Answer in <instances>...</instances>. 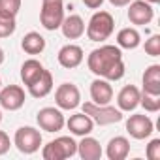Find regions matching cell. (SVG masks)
Listing matches in <instances>:
<instances>
[{
    "label": "cell",
    "mask_w": 160,
    "mask_h": 160,
    "mask_svg": "<svg viewBox=\"0 0 160 160\" xmlns=\"http://www.w3.org/2000/svg\"><path fill=\"white\" fill-rule=\"evenodd\" d=\"M87 66L94 75L108 81H119L124 75V62L119 45H102L94 49L87 58Z\"/></svg>",
    "instance_id": "6da1fadb"
},
{
    "label": "cell",
    "mask_w": 160,
    "mask_h": 160,
    "mask_svg": "<svg viewBox=\"0 0 160 160\" xmlns=\"http://www.w3.org/2000/svg\"><path fill=\"white\" fill-rule=\"evenodd\" d=\"M115 28V21L109 12H96L87 25V38L91 42H106Z\"/></svg>",
    "instance_id": "7a4b0ae2"
},
{
    "label": "cell",
    "mask_w": 160,
    "mask_h": 160,
    "mask_svg": "<svg viewBox=\"0 0 160 160\" xmlns=\"http://www.w3.org/2000/svg\"><path fill=\"white\" fill-rule=\"evenodd\" d=\"M83 113H87L100 126H108V124H115V122L122 121V111L119 108L109 106V104L98 106L94 102H87V104H83Z\"/></svg>",
    "instance_id": "3957f363"
},
{
    "label": "cell",
    "mask_w": 160,
    "mask_h": 160,
    "mask_svg": "<svg viewBox=\"0 0 160 160\" xmlns=\"http://www.w3.org/2000/svg\"><path fill=\"white\" fill-rule=\"evenodd\" d=\"M75 152H77V143L70 136H60L49 141L42 149L43 160H64V158H72Z\"/></svg>",
    "instance_id": "277c9868"
},
{
    "label": "cell",
    "mask_w": 160,
    "mask_h": 160,
    "mask_svg": "<svg viewBox=\"0 0 160 160\" xmlns=\"http://www.w3.org/2000/svg\"><path fill=\"white\" fill-rule=\"evenodd\" d=\"M64 19V4L62 0H43L42 2V12H40V21L45 30H57L60 28Z\"/></svg>",
    "instance_id": "5b68a950"
},
{
    "label": "cell",
    "mask_w": 160,
    "mask_h": 160,
    "mask_svg": "<svg viewBox=\"0 0 160 160\" xmlns=\"http://www.w3.org/2000/svg\"><path fill=\"white\" fill-rule=\"evenodd\" d=\"M13 143L23 154H34L42 145V134L32 126H21L15 132Z\"/></svg>",
    "instance_id": "8992f818"
},
{
    "label": "cell",
    "mask_w": 160,
    "mask_h": 160,
    "mask_svg": "<svg viewBox=\"0 0 160 160\" xmlns=\"http://www.w3.org/2000/svg\"><path fill=\"white\" fill-rule=\"evenodd\" d=\"M55 102L58 106V109H75L81 104V92L73 83H62L58 85V89L55 91Z\"/></svg>",
    "instance_id": "52a82bcc"
},
{
    "label": "cell",
    "mask_w": 160,
    "mask_h": 160,
    "mask_svg": "<svg viewBox=\"0 0 160 160\" xmlns=\"http://www.w3.org/2000/svg\"><path fill=\"white\" fill-rule=\"evenodd\" d=\"M36 121H38L40 128L45 130V132H58L66 124V119H64L62 111L57 109V108H43V109H40Z\"/></svg>",
    "instance_id": "ba28073f"
},
{
    "label": "cell",
    "mask_w": 160,
    "mask_h": 160,
    "mask_svg": "<svg viewBox=\"0 0 160 160\" xmlns=\"http://www.w3.org/2000/svg\"><path fill=\"white\" fill-rule=\"evenodd\" d=\"M25 91L19 85H8L4 89H0V106L8 111H17L25 106Z\"/></svg>",
    "instance_id": "9c48e42d"
},
{
    "label": "cell",
    "mask_w": 160,
    "mask_h": 160,
    "mask_svg": "<svg viewBox=\"0 0 160 160\" xmlns=\"http://www.w3.org/2000/svg\"><path fill=\"white\" fill-rule=\"evenodd\" d=\"M154 17V10H152V4L145 2V0H132L130 2V8H128V19L132 25H138V27H143V25H149Z\"/></svg>",
    "instance_id": "30bf717a"
},
{
    "label": "cell",
    "mask_w": 160,
    "mask_h": 160,
    "mask_svg": "<svg viewBox=\"0 0 160 160\" xmlns=\"http://www.w3.org/2000/svg\"><path fill=\"white\" fill-rule=\"evenodd\" d=\"M154 124L147 115H132L126 121V132L134 138V139H145L152 134Z\"/></svg>",
    "instance_id": "8fae6325"
},
{
    "label": "cell",
    "mask_w": 160,
    "mask_h": 160,
    "mask_svg": "<svg viewBox=\"0 0 160 160\" xmlns=\"http://www.w3.org/2000/svg\"><path fill=\"white\" fill-rule=\"evenodd\" d=\"M57 58H58V64H60L62 68H68V70L77 68L79 64L83 62V49L79 47V45L68 43V45L60 47V51H58Z\"/></svg>",
    "instance_id": "7c38bea8"
},
{
    "label": "cell",
    "mask_w": 160,
    "mask_h": 160,
    "mask_svg": "<svg viewBox=\"0 0 160 160\" xmlns=\"http://www.w3.org/2000/svg\"><path fill=\"white\" fill-rule=\"evenodd\" d=\"M91 98L98 106H106V104L111 102V98H113V87L109 85L108 79L98 77V79H94V81L91 83Z\"/></svg>",
    "instance_id": "4fadbf2b"
},
{
    "label": "cell",
    "mask_w": 160,
    "mask_h": 160,
    "mask_svg": "<svg viewBox=\"0 0 160 160\" xmlns=\"http://www.w3.org/2000/svg\"><path fill=\"white\" fill-rule=\"evenodd\" d=\"M66 126L73 136H81L83 138V136H89L94 130V121L87 113H75L66 121Z\"/></svg>",
    "instance_id": "5bb4252c"
},
{
    "label": "cell",
    "mask_w": 160,
    "mask_h": 160,
    "mask_svg": "<svg viewBox=\"0 0 160 160\" xmlns=\"http://www.w3.org/2000/svg\"><path fill=\"white\" fill-rule=\"evenodd\" d=\"M139 89L134 87V85H126L121 89V92L117 94V104H119V109L121 111H134L138 106H139Z\"/></svg>",
    "instance_id": "9a60e30c"
},
{
    "label": "cell",
    "mask_w": 160,
    "mask_h": 160,
    "mask_svg": "<svg viewBox=\"0 0 160 160\" xmlns=\"http://www.w3.org/2000/svg\"><path fill=\"white\" fill-rule=\"evenodd\" d=\"M51 91H53V75H51V72H47V70H43V72L40 73V77L34 79V81L28 85V92H30V96H34V98H43V96H47Z\"/></svg>",
    "instance_id": "2e32d148"
},
{
    "label": "cell",
    "mask_w": 160,
    "mask_h": 160,
    "mask_svg": "<svg viewBox=\"0 0 160 160\" xmlns=\"http://www.w3.org/2000/svg\"><path fill=\"white\" fill-rule=\"evenodd\" d=\"M77 154L83 160H100L102 158V147L94 138L83 136V139L77 143Z\"/></svg>",
    "instance_id": "e0dca14e"
},
{
    "label": "cell",
    "mask_w": 160,
    "mask_h": 160,
    "mask_svg": "<svg viewBox=\"0 0 160 160\" xmlns=\"http://www.w3.org/2000/svg\"><path fill=\"white\" fill-rule=\"evenodd\" d=\"M62 34L68 38V40H77V38H81L85 34V23L83 19L79 17V15H68L62 19Z\"/></svg>",
    "instance_id": "ac0fdd59"
},
{
    "label": "cell",
    "mask_w": 160,
    "mask_h": 160,
    "mask_svg": "<svg viewBox=\"0 0 160 160\" xmlns=\"http://www.w3.org/2000/svg\"><path fill=\"white\" fill-rule=\"evenodd\" d=\"M130 152V143L126 138L122 136H115L109 139L108 143V149H106V154L109 160H124Z\"/></svg>",
    "instance_id": "d6986e66"
},
{
    "label": "cell",
    "mask_w": 160,
    "mask_h": 160,
    "mask_svg": "<svg viewBox=\"0 0 160 160\" xmlns=\"http://www.w3.org/2000/svg\"><path fill=\"white\" fill-rule=\"evenodd\" d=\"M143 91L149 94H160V66L151 64L143 73Z\"/></svg>",
    "instance_id": "ffe728a7"
},
{
    "label": "cell",
    "mask_w": 160,
    "mask_h": 160,
    "mask_svg": "<svg viewBox=\"0 0 160 160\" xmlns=\"http://www.w3.org/2000/svg\"><path fill=\"white\" fill-rule=\"evenodd\" d=\"M43 70H45V68L42 66L40 60H36V58H28V60H25L23 66H21V79H23V83L28 87V85L34 81V79L40 77V73H42Z\"/></svg>",
    "instance_id": "44dd1931"
},
{
    "label": "cell",
    "mask_w": 160,
    "mask_h": 160,
    "mask_svg": "<svg viewBox=\"0 0 160 160\" xmlns=\"http://www.w3.org/2000/svg\"><path fill=\"white\" fill-rule=\"evenodd\" d=\"M21 47L28 55H40L45 49V40L38 32H28V34H25V38L21 42Z\"/></svg>",
    "instance_id": "7402d4cb"
},
{
    "label": "cell",
    "mask_w": 160,
    "mask_h": 160,
    "mask_svg": "<svg viewBox=\"0 0 160 160\" xmlns=\"http://www.w3.org/2000/svg\"><path fill=\"white\" fill-rule=\"evenodd\" d=\"M141 43V36L136 28H122L119 30L117 34V45L122 47V49H136L138 45Z\"/></svg>",
    "instance_id": "603a6c76"
},
{
    "label": "cell",
    "mask_w": 160,
    "mask_h": 160,
    "mask_svg": "<svg viewBox=\"0 0 160 160\" xmlns=\"http://www.w3.org/2000/svg\"><path fill=\"white\" fill-rule=\"evenodd\" d=\"M139 106H143L145 111H149V113L160 111V94H149L143 91L139 96Z\"/></svg>",
    "instance_id": "cb8c5ba5"
},
{
    "label": "cell",
    "mask_w": 160,
    "mask_h": 160,
    "mask_svg": "<svg viewBox=\"0 0 160 160\" xmlns=\"http://www.w3.org/2000/svg\"><path fill=\"white\" fill-rule=\"evenodd\" d=\"M21 10V0H0V15L17 17Z\"/></svg>",
    "instance_id": "d4e9b609"
},
{
    "label": "cell",
    "mask_w": 160,
    "mask_h": 160,
    "mask_svg": "<svg viewBox=\"0 0 160 160\" xmlns=\"http://www.w3.org/2000/svg\"><path fill=\"white\" fill-rule=\"evenodd\" d=\"M17 23L15 17H8V15H0V38H8L15 32Z\"/></svg>",
    "instance_id": "484cf974"
},
{
    "label": "cell",
    "mask_w": 160,
    "mask_h": 160,
    "mask_svg": "<svg viewBox=\"0 0 160 160\" xmlns=\"http://www.w3.org/2000/svg\"><path fill=\"white\" fill-rule=\"evenodd\" d=\"M145 53L149 57H158L160 55V36L154 34L145 42Z\"/></svg>",
    "instance_id": "4316f807"
},
{
    "label": "cell",
    "mask_w": 160,
    "mask_h": 160,
    "mask_svg": "<svg viewBox=\"0 0 160 160\" xmlns=\"http://www.w3.org/2000/svg\"><path fill=\"white\" fill-rule=\"evenodd\" d=\"M147 158L149 160H160V139H151L147 145Z\"/></svg>",
    "instance_id": "83f0119b"
},
{
    "label": "cell",
    "mask_w": 160,
    "mask_h": 160,
    "mask_svg": "<svg viewBox=\"0 0 160 160\" xmlns=\"http://www.w3.org/2000/svg\"><path fill=\"white\" fill-rule=\"evenodd\" d=\"M10 147H12L10 136H8L6 132H2V130H0V156H2V154H6V152L10 151Z\"/></svg>",
    "instance_id": "f1b7e54d"
},
{
    "label": "cell",
    "mask_w": 160,
    "mask_h": 160,
    "mask_svg": "<svg viewBox=\"0 0 160 160\" xmlns=\"http://www.w3.org/2000/svg\"><path fill=\"white\" fill-rule=\"evenodd\" d=\"M83 4L87 8H91V10H96V8H100L104 4V0H83Z\"/></svg>",
    "instance_id": "f546056e"
},
{
    "label": "cell",
    "mask_w": 160,
    "mask_h": 160,
    "mask_svg": "<svg viewBox=\"0 0 160 160\" xmlns=\"http://www.w3.org/2000/svg\"><path fill=\"white\" fill-rule=\"evenodd\" d=\"M132 2V0H109V4L117 6V8H122V6H128Z\"/></svg>",
    "instance_id": "4dcf8cb0"
},
{
    "label": "cell",
    "mask_w": 160,
    "mask_h": 160,
    "mask_svg": "<svg viewBox=\"0 0 160 160\" xmlns=\"http://www.w3.org/2000/svg\"><path fill=\"white\" fill-rule=\"evenodd\" d=\"M4 62V51H2V47H0V64Z\"/></svg>",
    "instance_id": "1f68e13d"
},
{
    "label": "cell",
    "mask_w": 160,
    "mask_h": 160,
    "mask_svg": "<svg viewBox=\"0 0 160 160\" xmlns=\"http://www.w3.org/2000/svg\"><path fill=\"white\" fill-rule=\"evenodd\" d=\"M145 2H149V4H158L160 0H145Z\"/></svg>",
    "instance_id": "d6a6232c"
},
{
    "label": "cell",
    "mask_w": 160,
    "mask_h": 160,
    "mask_svg": "<svg viewBox=\"0 0 160 160\" xmlns=\"http://www.w3.org/2000/svg\"><path fill=\"white\" fill-rule=\"evenodd\" d=\"M0 122H2V111H0Z\"/></svg>",
    "instance_id": "836d02e7"
},
{
    "label": "cell",
    "mask_w": 160,
    "mask_h": 160,
    "mask_svg": "<svg viewBox=\"0 0 160 160\" xmlns=\"http://www.w3.org/2000/svg\"><path fill=\"white\" fill-rule=\"evenodd\" d=\"M0 89H2V79H0Z\"/></svg>",
    "instance_id": "e575fe53"
}]
</instances>
